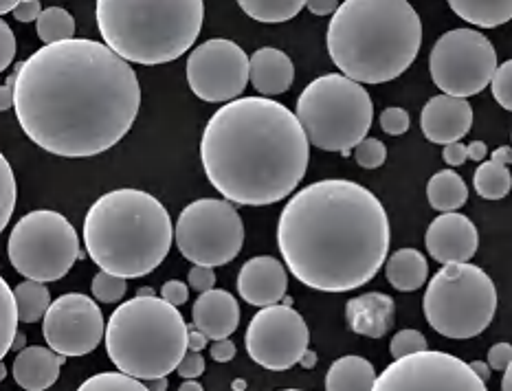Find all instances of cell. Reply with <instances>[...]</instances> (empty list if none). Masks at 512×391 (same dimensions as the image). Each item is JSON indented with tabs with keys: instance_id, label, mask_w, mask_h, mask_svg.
<instances>
[{
	"instance_id": "91938a15",
	"label": "cell",
	"mask_w": 512,
	"mask_h": 391,
	"mask_svg": "<svg viewBox=\"0 0 512 391\" xmlns=\"http://www.w3.org/2000/svg\"><path fill=\"white\" fill-rule=\"evenodd\" d=\"M502 391H512V363L508 365V370L504 372V378H502Z\"/></svg>"
},
{
	"instance_id": "1f68e13d",
	"label": "cell",
	"mask_w": 512,
	"mask_h": 391,
	"mask_svg": "<svg viewBox=\"0 0 512 391\" xmlns=\"http://www.w3.org/2000/svg\"><path fill=\"white\" fill-rule=\"evenodd\" d=\"M18 301L5 279H0V356H7L18 337Z\"/></svg>"
},
{
	"instance_id": "681fc988",
	"label": "cell",
	"mask_w": 512,
	"mask_h": 391,
	"mask_svg": "<svg viewBox=\"0 0 512 391\" xmlns=\"http://www.w3.org/2000/svg\"><path fill=\"white\" fill-rule=\"evenodd\" d=\"M14 86H16V73L7 77L3 91H0V110H9L11 106H14V99H16Z\"/></svg>"
},
{
	"instance_id": "9a60e30c",
	"label": "cell",
	"mask_w": 512,
	"mask_h": 391,
	"mask_svg": "<svg viewBox=\"0 0 512 391\" xmlns=\"http://www.w3.org/2000/svg\"><path fill=\"white\" fill-rule=\"evenodd\" d=\"M247 352L264 370L284 372L302 361L310 332L293 306H269L255 315L247 328Z\"/></svg>"
},
{
	"instance_id": "7402d4cb",
	"label": "cell",
	"mask_w": 512,
	"mask_h": 391,
	"mask_svg": "<svg viewBox=\"0 0 512 391\" xmlns=\"http://www.w3.org/2000/svg\"><path fill=\"white\" fill-rule=\"evenodd\" d=\"M66 356L42 345L22 348L14 361V381L25 391H47L60 378Z\"/></svg>"
},
{
	"instance_id": "ac0fdd59",
	"label": "cell",
	"mask_w": 512,
	"mask_h": 391,
	"mask_svg": "<svg viewBox=\"0 0 512 391\" xmlns=\"http://www.w3.org/2000/svg\"><path fill=\"white\" fill-rule=\"evenodd\" d=\"M420 128L436 145L458 143L473 128V108L462 97L436 95L422 108Z\"/></svg>"
},
{
	"instance_id": "5bb4252c",
	"label": "cell",
	"mask_w": 512,
	"mask_h": 391,
	"mask_svg": "<svg viewBox=\"0 0 512 391\" xmlns=\"http://www.w3.org/2000/svg\"><path fill=\"white\" fill-rule=\"evenodd\" d=\"M372 391H488L471 363L447 352H418L394 359Z\"/></svg>"
},
{
	"instance_id": "5b68a950",
	"label": "cell",
	"mask_w": 512,
	"mask_h": 391,
	"mask_svg": "<svg viewBox=\"0 0 512 391\" xmlns=\"http://www.w3.org/2000/svg\"><path fill=\"white\" fill-rule=\"evenodd\" d=\"M174 225L159 198L141 189L99 196L84 220V244L99 271L124 279L150 275L168 258Z\"/></svg>"
},
{
	"instance_id": "7bdbcfd3",
	"label": "cell",
	"mask_w": 512,
	"mask_h": 391,
	"mask_svg": "<svg viewBox=\"0 0 512 391\" xmlns=\"http://www.w3.org/2000/svg\"><path fill=\"white\" fill-rule=\"evenodd\" d=\"M510 363H512V345L510 343H495L493 348L488 350V365H491V370L506 372Z\"/></svg>"
},
{
	"instance_id": "8fae6325",
	"label": "cell",
	"mask_w": 512,
	"mask_h": 391,
	"mask_svg": "<svg viewBox=\"0 0 512 391\" xmlns=\"http://www.w3.org/2000/svg\"><path fill=\"white\" fill-rule=\"evenodd\" d=\"M174 242L194 266H225L242 251L244 222L229 200L200 198L178 214Z\"/></svg>"
},
{
	"instance_id": "f6af8a7d",
	"label": "cell",
	"mask_w": 512,
	"mask_h": 391,
	"mask_svg": "<svg viewBox=\"0 0 512 391\" xmlns=\"http://www.w3.org/2000/svg\"><path fill=\"white\" fill-rule=\"evenodd\" d=\"M42 11L44 9L40 5V0H20V3L16 5V9L11 11V14H14V18L18 22H38Z\"/></svg>"
},
{
	"instance_id": "4fadbf2b",
	"label": "cell",
	"mask_w": 512,
	"mask_h": 391,
	"mask_svg": "<svg viewBox=\"0 0 512 391\" xmlns=\"http://www.w3.org/2000/svg\"><path fill=\"white\" fill-rule=\"evenodd\" d=\"M185 73L198 99L207 104H229L240 99L251 82V58L233 40L214 38L189 53Z\"/></svg>"
},
{
	"instance_id": "60d3db41",
	"label": "cell",
	"mask_w": 512,
	"mask_h": 391,
	"mask_svg": "<svg viewBox=\"0 0 512 391\" xmlns=\"http://www.w3.org/2000/svg\"><path fill=\"white\" fill-rule=\"evenodd\" d=\"M187 282H189V288L196 290V293H207V290H214V284H216L214 268L194 266L187 275Z\"/></svg>"
},
{
	"instance_id": "d6a6232c",
	"label": "cell",
	"mask_w": 512,
	"mask_h": 391,
	"mask_svg": "<svg viewBox=\"0 0 512 391\" xmlns=\"http://www.w3.org/2000/svg\"><path fill=\"white\" fill-rule=\"evenodd\" d=\"M77 391H150L139 378L124 372H102L84 381Z\"/></svg>"
},
{
	"instance_id": "f1b7e54d",
	"label": "cell",
	"mask_w": 512,
	"mask_h": 391,
	"mask_svg": "<svg viewBox=\"0 0 512 391\" xmlns=\"http://www.w3.org/2000/svg\"><path fill=\"white\" fill-rule=\"evenodd\" d=\"M16 301H18V312H20V321L25 323H36L44 319L47 310L51 308V293L47 284L42 282H33V279H25V282L18 284L14 288Z\"/></svg>"
},
{
	"instance_id": "db71d44e",
	"label": "cell",
	"mask_w": 512,
	"mask_h": 391,
	"mask_svg": "<svg viewBox=\"0 0 512 391\" xmlns=\"http://www.w3.org/2000/svg\"><path fill=\"white\" fill-rule=\"evenodd\" d=\"M471 367H473V372L480 376L484 383H488V378H491V365L484 363V361H473Z\"/></svg>"
},
{
	"instance_id": "ffe728a7",
	"label": "cell",
	"mask_w": 512,
	"mask_h": 391,
	"mask_svg": "<svg viewBox=\"0 0 512 391\" xmlns=\"http://www.w3.org/2000/svg\"><path fill=\"white\" fill-rule=\"evenodd\" d=\"M192 319L194 328L211 341L229 339L240 326V304L227 290H207L194 301Z\"/></svg>"
},
{
	"instance_id": "ee69618b",
	"label": "cell",
	"mask_w": 512,
	"mask_h": 391,
	"mask_svg": "<svg viewBox=\"0 0 512 391\" xmlns=\"http://www.w3.org/2000/svg\"><path fill=\"white\" fill-rule=\"evenodd\" d=\"M161 297L165 301H170L172 306H183L185 301L189 299V286L181 279H172V282H165L161 288Z\"/></svg>"
},
{
	"instance_id": "3957f363",
	"label": "cell",
	"mask_w": 512,
	"mask_h": 391,
	"mask_svg": "<svg viewBox=\"0 0 512 391\" xmlns=\"http://www.w3.org/2000/svg\"><path fill=\"white\" fill-rule=\"evenodd\" d=\"M200 161L209 183L229 203L266 207L302 183L310 141L291 108L269 97H240L207 121Z\"/></svg>"
},
{
	"instance_id": "cb8c5ba5",
	"label": "cell",
	"mask_w": 512,
	"mask_h": 391,
	"mask_svg": "<svg viewBox=\"0 0 512 391\" xmlns=\"http://www.w3.org/2000/svg\"><path fill=\"white\" fill-rule=\"evenodd\" d=\"M376 378L374 365L363 356H341L326 374V391H372Z\"/></svg>"
},
{
	"instance_id": "277c9868",
	"label": "cell",
	"mask_w": 512,
	"mask_h": 391,
	"mask_svg": "<svg viewBox=\"0 0 512 391\" xmlns=\"http://www.w3.org/2000/svg\"><path fill=\"white\" fill-rule=\"evenodd\" d=\"M326 47L345 77L385 84L418 58L422 20L407 0H345L330 20Z\"/></svg>"
},
{
	"instance_id": "52a82bcc",
	"label": "cell",
	"mask_w": 512,
	"mask_h": 391,
	"mask_svg": "<svg viewBox=\"0 0 512 391\" xmlns=\"http://www.w3.org/2000/svg\"><path fill=\"white\" fill-rule=\"evenodd\" d=\"M189 350V326L170 301L137 295L108 319L106 352L119 372L139 381L176 372Z\"/></svg>"
},
{
	"instance_id": "ba28073f",
	"label": "cell",
	"mask_w": 512,
	"mask_h": 391,
	"mask_svg": "<svg viewBox=\"0 0 512 391\" xmlns=\"http://www.w3.org/2000/svg\"><path fill=\"white\" fill-rule=\"evenodd\" d=\"M295 115L310 145L324 152L348 156L367 139L372 128L374 106L363 84L343 73L321 75L310 82L297 99Z\"/></svg>"
},
{
	"instance_id": "ab89813d",
	"label": "cell",
	"mask_w": 512,
	"mask_h": 391,
	"mask_svg": "<svg viewBox=\"0 0 512 391\" xmlns=\"http://www.w3.org/2000/svg\"><path fill=\"white\" fill-rule=\"evenodd\" d=\"M16 58V36L7 22H0V69L7 71Z\"/></svg>"
},
{
	"instance_id": "9f6ffc18",
	"label": "cell",
	"mask_w": 512,
	"mask_h": 391,
	"mask_svg": "<svg viewBox=\"0 0 512 391\" xmlns=\"http://www.w3.org/2000/svg\"><path fill=\"white\" fill-rule=\"evenodd\" d=\"M148 389L150 391H165V389H168V376L152 378V381H148Z\"/></svg>"
},
{
	"instance_id": "7c38bea8",
	"label": "cell",
	"mask_w": 512,
	"mask_h": 391,
	"mask_svg": "<svg viewBox=\"0 0 512 391\" xmlns=\"http://www.w3.org/2000/svg\"><path fill=\"white\" fill-rule=\"evenodd\" d=\"M497 51L484 33L453 29L438 38L429 53L431 80L444 95L473 97L493 82Z\"/></svg>"
},
{
	"instance_id": "bcb514c9",
	"label": "cell",
	"mask_w": 512,
	"mask_h": 391,
	"mask_svg": "<svg viewBox=\"0 0 512 391\" xmlns=\"http://www.w3.org/2000/svg\"><path fill=\"white\" fill-rule=\"evenodd\" d=\"M442 159H444V163L451 165V167L464 165L466 161H469V145H464V143H460V141H458V143L444 145Z\"/></svg>"
},
{
	"instance_id": "7a4b0ae2",
	"label": "cell",
	"mask_w": 512,
	"mask_h": 391,
	"mask_svg": "<svg viewBox=\"0 0 512 391\" xmlns=\"http://www.w3.org/2000/svg\"><path fill=\"white\" fill-rule=\"evenodd\" d=\"M389 240L381 200L345 178L299 189L277 222V247L288 271L321 293H348L372 282L387 260Z\"/></svg>"
},
{
	"instance_id": "44dd1931",
	"label": "cell",
	"mask_w": 512,
	"mask_h": 391,
	"mask_svg": "<svg viewBox=\"0 0 512 391\" xmlns=\"http://www.w3.org/2000/svg\"><path fill=\"white\" fill-rule=\"evenodd\" d=\"M345 321L354 334L370 339H383L394 328L396 304L385 293H365L345 306Z\"/></svg>"
},
{
	"instance_id": "f546056e",
	"label": "cell",
	"mask_w": 512,
	"mask_h": 391,
	"mask_svg": "<svg viewBox=\"0 0 512 391\" xmlns=\"http://www.w3.org/2000/svg\"><path fill=\"white\" fill-rule=\"evenodd\" d=\"M475 192L486 200H502L510 194L512 189V176L508 172V165L495 163V161H484L475 170L473 176Z\"/></svg>"
},
{
	"instance_id": "484cf974",
	"label": "cell",
	"mask_w": 512,
	"mask_h": 391,
	"mask_svg": "<svg viewBox=\"0 0 512 391\" xmlns=\"http://www.w3.org/2000/svg\"><path fill=\"white\" fill-rule=\"evenodd\" d=\"M455 16L482 29H495L512 20V0H447Z\"/></svg>"
},
{
	"instance_id": "d6986e66",
	"label": "cell",
	"mask_w": 512,
	"mask_h": 391,
	"mask_svg": "<svg viewBox=\"0 0 512 391\" xmlns=\"http://www.w3.org/2000/svg\"><path fill=\"white\" fill-rule=\"evenodd\" d=\"M288 275L280 260L271 255H258L244 262L238 275V293L251 306H277L286 297Z\"/></svg>"
},
{
	"instance_id": "2e32d148",
	"label": "cell",
	"mask_w": 512,
	"mask_h": 391,
	"mask_svg": "<svg viewBox=\"0 0 512 391\" xmlns=\"http://www.w3.org/2000/svg\"><path fill=\"white\" fill-rule=\"evenodd\" d=\"M106 326L97 301L80 293H69L55 299L47 310L42 319V337L53 352L86 356L106 339Z\"/></svg>"
},
{
	"instance_id": "f5cc1de1",
	"label": "cell",
	"mask_w": 512,
	"mask_h": 391,
	"mask_svg": "<svg viewBox=\"0 0 512 391\" xmlns=\"http://www.w3.org/2000/svg\"><path fill=\"white\" fill-rule=\"evenodd\" d=\"M491 161L495 163H502V165H510L512 163V148H508V145H502V148H497L491 156Z\"/></svg>"
},
{
	"instance_id": "603a6c76",
	"label": "cell",
	"mask_w": 512,
	"mask_h": 391,
	"mask_svg": "<svg viewBox=\"0 0 512 391\" xmlns=\"http://www.w3.org/2000/svg\"><path fill=\"white\" fill-rule=\"evenodd\" d=\"M295 82L293 60L280 49L264 47L251 55V84L264 97L284 95Z\"/></svg>"
},
{
	"instance_id": "c3c4849f",
	"label": "cell",
	"mask_w": 512,
	"mask_h": 391,
	"mask_svg": "<svg viewBox=\"0 0 512 391\" xmlns=\"http://www.w3.org/2000/svg\"><path fill=\"white\" fill-rule=\"evenodd\" d=\"M306 7L310 9V14L315 16H335L341 3L339 0H308Z\"/></svg>"
},
{
	"instance_id": "816d5d0a",
	"label": "cell",
	"mask_w": 512,
	"mask_h": 391,
	"mask_svg": "<svg viewBox=\"0 0 512 391\" xmlns=\"http://www.w3.org/2000/svg\"><path fill=\"white\" fill-rule=\"evenodd\" d=\"M486 154H488V148H486L484 141H473V143H469V159H471V161H482V163H484Z\"/></svg>"
},
{
	"instance_id": "03108f58",
	"label": "cell",
	"mask_w": 512,
	"mask_h": 391,
	"mask_svg": "<svg viewBox=\"0 0 512 391\" xmlns=\"http://www.w3.org/2000/svg\"><path fill=\"white\" fill-rule=\"evenodd\" d=\"M280 391H304V389H280Z\"/></svg>"
},
{
	"instance_id": "4316f807",
	"label": "cell",
	"mask_w": 512,
	"mask_h": 391,
	"mask_svg": "<svg viewBox=\"0 0 512 391\" xmlns=\"http://www.w3.org/2000/svg\"><path fill=\"white\" fill-rule=\"evenodd\" d=\"M427 198L429 205L440 214H451V211H458L466 205L469 187H466L460 174H455L453 170H442L429 178Z\"/></svg>"
},
{
	"instance_id": "74e56055",
	"label": "cell",
	"mask_w": 512,
	"mask_h": 391,
	"mask_svg": "<svg viewBox=\"0 0 512 391\" xmlns=\"http://www.w3.org/2000/svg\"><path fill=\"white\" fill-rule=\"evenodd\" d=\"M491 88L495 102L512 113V60L497 66Z\"/></svg>"
},
{
	"instance_id": "f907efd6",
	"label": "cell",
	"mask_w": 512,
	"mask_h": 391,
	"mask_svg": "<svg viewBox=\"0 0 512 391\" xmlns=\"http://www.w3.org/2000/svg\"><path fill=\"white\" fill-rule=\"evenodd\" d=\"M207 341H209L207 334L196 330L194 323H192V326H189V350H192V352H203L207 348Z\"/></svg>"
},
{
	"instance_id": "9c48e42d",
	"label": "cell",
	"mask_w": 512,
	"mask_h": 391,
	"mask_svg": "<svg viewBox=\"0 0 512 391\" xmlns=\"http://www.w3.org/2000/svg\"><path fill=\"white\" fill-rule=\"evenodd\" d=\"M429 326L447 339H473L497 312V288L480 266L447 264L433 275L422 299Z\"/></svg>"
},
{
	"instance_id": "4dcf8cb0",
	"label": "cell",
	"mask_w": 512,
	"mask_h": 391,
	"mask_svg": "<svg viewBox=\"0 0 512 391\" xmlns=\"http://www.w3.org/2000/svg\"><path fill=\"white\" fill-rule=\"evenodd\" d=\"M36 31L44 44L64 42L75 36V20L62 7H47L36 22Z\"/></svg>"
},
{
	"instance_id": "6f0895ef",
	"label": "cell",
	"mask_w": 512,
	"mask_h": 391,
	"mask_svg": "<svg viewBox=\"0 0 512 391\" xmlns=\"http://www.w3.org/2000/svg\"><path fill=\"white\" fill-rule=\"evenodd\" d=\"M178 391H205V389L196 381V378H187V381L178 387Z\"/></svg>"
},
{
	"instance_id": "e0dca14e",
	"label": "cell",
	"mask_w": 512,
	"mask_h": 391,
	"mask_svg": "<svg viewBox=\"0 0 512 391\" xmlns=\"http://www.w3.org/2000/svg\"><path fill=\"white\" fill-rule=\"evenodd\" d=\"M429 255L440 264H466L480 247V236L473 220L464 214H440L431 222L425 236Z\"/></svg>"
},
{
	"instance_id": "b9f144b4",
	"label": "cell",
	"mask_w": 512,
	"mask_h": 391,
	"mask_svg": "<svg viewBox=\"0 0 512 391\" xmlns=\"http://www.w3.org/2000/svg\"><path fill=\"white\" fill-rule=\"evenodd\" d=\"M176 372H178V376L183 378V381H187V378L203 376V374H205V359H203V354L187 350L185 359L181 361V365H178Z\"/></svg>"
},
{
	"instance_id": "be15d7a7",
	"label": "cell",
	"mask_w": 512,
	"mask_h": 391,
	"mask_svg": "<svg viewBox=\"0 0 512 391\" xmlns=\"http://www.w3.org/2000/svg\"><path fill=\"white\" fill-rule=\"evenodd\" d=\"M139 295H154V290L152 288H143V290H139Z\"/></svg>"
},
{
	"instance_id": "e575fe53",
	"label": "cell",
	"mask_w": 512,
	"mask_h": 391,
	"mask_svg": "<svg viewBox=\"0 0 512 391\" xmlns=\"http://www.w3.org/2000/svg\"><path fill=\"white\" fill-rule=\"evenodd\" d=\"M93 295L97 301H104V304H115V301H121L126 295V279L113 275V273H106V271H99L93 277Z\"/></svg>"
},
{
	"instance_id": "8992f818",
	"label": "cell",
	"mask_w": 512,
	"mask_h": 391,
	"mask_svg": "<svg viewBox=\"0 0 512 391\" xmlns=\"http://www.w3.org/2000/svg\"><path fill=\"white\" fill-rule=\"evenodd\" d=\"M99 36L121 58L168 64L194 47L205 20L203 0H97Z\"/></svg>"
},
{
	"instance_id": "7dc6e473",
	"label": "cell",
	"mask_w": 512,
	"mask_h": 391,
	"mask_svg": "<svg viewBox=\"0 0 512 391\" xmlns=\"http://www.w3.org/2000/svg\"><path fill=\"white\" fill-rule=\"evenodd\" d=\"M233 356H236V345L229 339H222V341H214L211 345V359L216 363H229L233 361Z\"/></svg>"
},
{
	"instance_id": "d4e9b609",
	"label": "cell",
	"mask_w": 512,
	"mask_h": 391,
	"mask_svg": "<svg viewBox=\"0 0 512 391\" xmlns=\"http://www.w3.org/2000/svg\"><path fill=\"white\" fill-rule=\"evenodd\" d=\"M385 277L400 293H414L429 277L427 258L418 249H400L387 260Z\"/></svg>"
},
{
	"instance_id": "30bf717a",
	"label": "cell",
	"mask_w": 512,
	"mask_h": 391,
	"mask_svg": "<svg viewBox=\"0 0 512 391\" xmlns=\"http://www.w3.org/2000/svg\"><path fill=\"white\" fill-rule=\"evenodd\" d=\"M11 266L33 282H58L82 260L80 236L58 211L36 209L22 216L7 240Z\"/></svg>"
},
{
	"instance_id": "680465c9",
	"label": "cell",
	"mask_w": 512,
	"mask_h": 391,
	"mask_svg": "<svg viewBox=\"0 0 512 391\" xmlns=\"http://www.w3.org/2000/svg\"><path fill=\"white\" fill-rule=\"evenodd\" d=\"M18 3L20 0H0V14H9V11H14Z\"/></svg>"
},
{
	"instance_id": "e7e4bbea",
	"label": "cell",
	"mask_w": 512,
	"mask_h": 391,
	"mask_svg": "<svg viewBox=\"0 0 512 391\" xmlns=\"http://www.w3.org/2000/svg\"><path fill=\"white\" fill-rule=\"evenodd\" d=\"M282 304H284V306H293V297H284Z\"/></svg>"
},
{
	"instance_id": "8d00e7d4",
	"label": "cell",
	"mask_w": 512,
	"mask_h": 391,
	"mask_svg": "<svg viewBox=\"0 0 512 391\" xmlns=\"http://www.w3.org/2000/svg\"><path fill=\"white\" fill-rule=\"evenodd\" d=\"M425 350H427V339L425 334L418 330H400L392 339V343H389V354H392L394 359H403V356L418 354Z\"/></svg>"
},
{
	"instance_id": "6125c7cd",
	"label": "cell",
	"mask_w": 512,
	"mask_h": 391,
	"mask_svg": "<svg viewBox=\"0 0 512 391\" xmlns=\"http://www.w3.org/2000/svg\"><path fill=\"white\" fill-rule=\"evenodd\" d=\"M244 387H247L244 381H233V391H244Z\"/></svg>"
},
{
	"instance_id": "11a10c76",
	"label": "cell",
	"mask_w": 512,
	"mask_h": 391,
	"mask_svg": "<svg viewBox=\"0 0 512 391\" xmlns=\"http://www.w3.org/2000/svg\"><path fill=\"white\" fill-rule=\"evenodd\" d=\"M299 365H302L304 370H313V367L317 365V354L313 350H306V354L302 356V361H299Z\"/></svg>"
},
{
	"instance_id": "d590c367",
	"label": "cell",
	"mask_w": 512,
	"mask_h": 391,
	"mask_svg": "<svg viewBox=\"0 0 512 391\" xmlns=\"http://www.w3.org/2000/svg\"><path fill=\"white\" fill-rule=\"evenodd\" d=\"M354 161L365 170H378L387 161V148L383 141L367 137L354 148Z\"/></svg>"
},
{
	"instance_id": "836d02e7",
	"label": "cell",
	"mask_w": 512,
	"mask_h": 391,
	"mask_svg": "<svg viewBox=\"0 0 512 391\" xmlns=\"http://www.w3.org/2000/svg\"><path fill=\"white\" fill-rule=\"evenodd\" d=\"M16 176L14 170H11L9 161L5 156H0V227L9 225V218L14 214L16 209Z\"/></svg>"
},
{
	"instance_id": "83f0119b",
	"label": "cell",
	"mask_w": 512,
	"mask_h": 391,
	"mask_svg": "<svg viewBox=\"0 0 512 391\" xmlns=\"http://www.w3.org/2000/svg\"><path fill=\"white\" fill-rule=\"evenodd\" d=\"M238 5L249 18L277 25L293 20L308 5V0H238Z\"/></svg>"
},
{
	"instance_id": "f35d334b",
	"label": "cell",
	"mask_w": 512,
	"mask_h": 391,
	"mask_svg": "<svg viewBox=\"0 0 512 391\" xmlns=\"http://www.w3.org/2000/svg\"><path fill=\"white\" fill-rule=\"evenodd\" d=\"M409 113L405 108H398V106H389L381 113V128L383 132H387L389 137H400V134H405L409 130Z\"/></svg>"
},
{
	"instance_id": "94428289",
	"label": "cell",
	"mask_w": 512,
	"mask_h": 391,
	"mask_svg": "<svg viewBox=\"0 0 512 391\" xmlns=\"http://www.w3.org/2000/svg\"><path fill=\"white\" fill-rule=\"evenodd\" d=\"M22 345H25V334H18L16 341H14V348H11V350H20Z\"/></svg>"
},
{
	"instance_id": "6da1fadb",
	"label": "cell",
	"mask_w": 512,
	"mask_h": 391,
	"mask_svg": "<svg viewBox=\"0 0 512 391\" xmlns=\"http://www.w3.org/2000/svg\"><path fill=\"white\" fill-rule=\"evenodd\" d=\"M14 110L22 132L49 154L91 159L135 126L141 86L108 44L71 38L44 44L16 69Z\"/></svg>"
}]
</instances>
